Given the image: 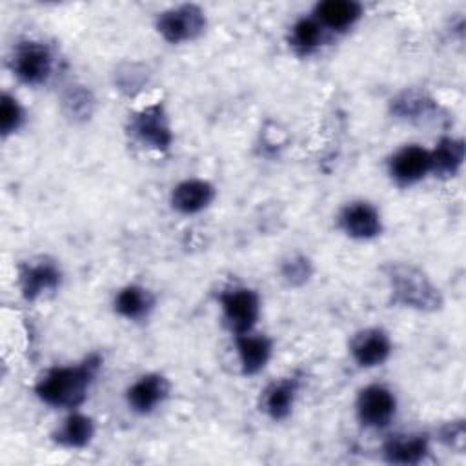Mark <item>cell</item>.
<instances>
[{
	"label": "cell",
	"instance_id": "21",
	"mask_svg": "<svg viewBox=\"0 0 466 466\" xmlns=\"http://www.w3.org/2000/svg\"><path fill=\"white\" fill-rule=\"evenodd\" d=\"M326 31L313 16L299 18L289 29V47L302 56L315 53L324 42Z\"/></svg>",
	"mask_w": 466,
	"mask_h": 466
},
{
	"label": "cell",
	"instance_id": "20",
	"mask_svg": "<svg viewBox=\"0 0 466 466\" xmlns=\"http://www.w3.org/2000/svg\"><path fill=\"white\" fill-rule=\"evenodd\" d=\"M431 157V173L441 178L455 177L466 158V146L462 138L457 137H442L433 149H430Z\"/></svg>",
	"mask_w": 466,
	"mask_h": 466
},
{
	"label": "cell",
	"instance_id": "5",
	"mask_svg": "<svg viewBox=\"0 0 466 466\" xmlns=\"http://www.w3.org/2000/svg\"><path fill=\"white\" fill-rule=\"evenodd\" d=\"M222 319L233 335L255 329L260 319V297L248 286H228L218 293Z\"/></svg>",
	"mask_w": 466,
	"mask_h": 466
},
{
	"label": "cell",
	"instance_id": "16",
	"mask_svg": "<svg viewBox=\"0 0 466 466\" xmlns=\"http://www.w3.org/2000/svg\"><path fill=\"white\" fill-rule=\"evenodd\" d=\"M235 348L240 371L246 377L258 375L273 355V340L266 333H258L255 329L235 335Z\"/></svg>",
	"mask_w": 466,
	"mask_h": 466
},
{
	"label": "cell",
	"instance_id": "14",
	"mask_svg": "<svg viewBox=\"0 0 466 466\" xmlns=\"http://www.w3.org/2000/svg\"><path fill=\"white\" fill-rule=\"evenodd\" d=\"M299 390H300V380L295 375L275 379L260 391V397H258L260 411L275 422L286 420L295 408Z\"/></svg>",
	"mask_w": 466,
	"mask_h": 466
},
{
	"label": "cell",
	"instance_id": "18",
	"mask_svg": "<svg viewBox=\"0 0 466 466\" xmlns=\"http://www.w3.org/2000/svg\"><path fill=\"white\" fill-rule=\"evenodd\" d=\"M362 11V4L355 0H324L315 5L313 18L324 31L342 33L359 22Z\"/></svg>",
	"mask_w": 466,
	"mask_h": 466
},
{
	"label": "cell",
	"instance_id": "2",
	"mask_svg": "<svg viewBox=\"0 0 466 466\" xmlns=\"http://www.w3.org/2000/svg\"><path fill=\"white\" fill-rule=\"evenodd\" d=\"M391 302L420 313L442 309L444 297L426 271L410 262H388L382 268Z\"/></svg>",
	"mask_w": 466,
	"mask_h": 466
},
{
	"label": "cell",
	"instance_id": "17",
	"mask_svg": "<svg viewBox=\"0 0 466 466\" xmlns=\"http://www.w3.org/2000/svg\"><path fill=\"white\" fill-rule=\"evenodd\" d=\"M96 433V424L93 417L78 410H71L62 422L51 433V439L56 446L66 450H84L87 448Z\"/></svg>",
	"mask_w": 466,
	"mask_h": 466
},
{
	"label": "cell",
	"instance_id": "24",
	"mask_svg": "<svg viewBox=\"0 0 466 466\" xmlns=\"http://www.w3.org/2000/svg\"><path fill=\"white\" fill-rule=\"evenodd\" d=\"M280 279L291 286V288H300L304 286L311 275H313V262L302 255V253H293L289 257H286L280 262Z\"/></svg>",
	"mask_w": 466,
	"mask_h": 466
},
{
	"label": "cell",
	"instance_id": "26",
	"mask_svg": "<svg viewBox=\"0 0 466 466\" xmlns=\"http://www.w3.org/2000/svg\"><path fill=\"white\" fill-rule=\"evenodd\" d=\"M115 84L120 91L133 95L147 84V71L140 64H122L115 73Z\"/></svg>",
	"mask_w": 466,
	"mask_h": 466
},
{
	"label": "cell",
	"instance_id": "15",
	"mask_svg": "<svg viewBox=\"0 0 466 466\" xmlns=\"http://www.w3.org/2000/svg\"><path fill=\"white\" fill-rule=\"evenodd\" d=\"M217 197L215 186L206 178H186L173 186L169 195L171 208L180 215H197L211 206Z\"/></svg>",
	"mask_w": 466,
	"mask_h": 466
},
{
	"label": "cell",
	"instance_id": "27",
	"mask_svg": "<svg viewBox=\"0 0 466 466\" xmlns=\"http://www.w3.org/2000/svg\"><path fill=\"white\" fill-rule=\"evenodd\" d=\"M437 439L450 450H455V451H462L464 450V441H466V426H464V420L459 419V420H450L446 424H442L439 430H437Z\"/></svg>",
	"mask_w": 466,
	"mask_h": 466
},
{
	"label": "cell",
	"instance_id": "3",
	"mask_svg": "<svg viewBox=\"0 0 466 466\" xmlns=\"http://www.w3.org/2000/svg\"><path fill=\"white\" fill-rule=\"evenodd\" d=\"M127 133L140 146L157 153H166L173 146V127L166 107L157 102L133 111L126 126Z\"/></svg>",
	"mask_w": 466,
	"mask_h": 466
},
{
	"label": "cell",
	"instance_id": "7",
	"mask_svg": "<svg viewBox=\"0 0 466 466\" xmlns=\"http://www.w3.org/2000/svg\"><path fill=\"white\" fill-rule=\"evenodd\" d=\"M208 25L206 13L197 4H180L157 15L155 27L169 44H186L197 40Z\"/></svg>",
	"mask_w": 466,
	"mask_h": 466
},
{
	"label": "cell",
	"instance_id": "1",
	"mask_svg": "<svg viewBox=\"0 0 466 466\" xmlns=\"http://www.w3.org/2000/svg\"><path fill=\"white\" fill-rule=\"evenodd\" d=\"M102 368L98 353L86 355L80 362L49 368L35 384V395L47 406L78 410Z\"/></svg>",
	"mask_w": 466,
	"mask_h": 466
},
{
	"label": "cell",
	"instance_id": "12",
	"mask_svg": "<svg viewBox=\"0 0 466 466\" xmlns=\"http://www.w3.org/2000/svg\"><path fill=\"white\" fill-rule=\"evenodd\" d=\"M430 435L422 431H399L382 442V459L390 464L415 466L430 455Z\"/></svg>",
	"mask_w": 466,
	"mask_h": 466
},
{
	"label": "cell",
	"instance_id": "13",
	"mask_svg": "<svg viewBox=\"0 0 466 466\" xmlns=\"http://www.w3.org/2000/svg\"><path fill=\"white\" fill-rule=\"evenodd\" d=\"M169 380L162 373H144L126 390V402L131 411L149 415L169 397Z\"/></svg>",
	"mask_w": 466,
	"mask_h": 466
},
{
	"label": "cell",
	"instance_id": "8",
	"mask_svg": "<svg viewBox=\"0 0 466 466\" xmlns=\"http://www.w3.org/2000/svg\"><path fill=\"white\" fill-rule=\"evenodd\" d=\"M395 393L379 382L368 384L359 390L355 399V415L360 426L368 430L388 428L397 415Z\"/></svg>",
	"mask_w": 466,
	"mask_h": 466
},
{
	"label": "cell",
	"instance_id": "9",
	"mask_svg": "<svg viewBox=\"0 0 466 466\" xmlns=\"http://www.w3.org/2000/svg\"><path fill=\"white\" fill-rule=\"evenodd\" d=\"M337 226L353 240H371L382 233V217L373 202L359 198L339 209Z\"/></svg>",
	"mask_w": 466,
	"mask_h": 466
},
{
	"label": "cell",
	"instance_id": "23",
	"mask_svg": "<svg viewBox=\"0 0 466 466\" xmlns=\"http://www.w3.org/2000/svg\"><path fill=\"white\" fill-rule=\"evenodd\" d=\"M62 109L75 122L87 120L95 111V96L86 86H69L62 93Z\"/></svg>",
	"mask_w": 466,
	"mask_h": 466
},
{
	"label": "cell",
	"instance_id": "4",
	"mask_svg": "<svg viewBox=\"0 0 466 466\" xmlns=\"http://www.w3.org/2000/svg\"><path fill=\"white\" fill-rule=\"evenodd\" d=\"M11 71L25 86L46 84L55 71V53L40 40H20L11 53Z\"/></svg>",
	"mask_w": 466,
	"mask_h": 466
},
{
	"label": "cell",
	"instance_id": "10",
	"mask_svg": "<svg viewBox=\"0 0 466 466\" xmlns=\"http://www.w3.org/2000/svg\"><path fill=\"white\" fill-rule=\"evenodd\" d=\"M431 173V157L430 149L419 144H404L388 158V175L400 186L408 187Z\"/></svg>",
	"mask_w": 466,
	"mask_h": 466
},
{
	"label": "cell",
	"instance_id": "22",
	"mask_svg": "<svg viewBox=\"0 0 466 466\" xmlns=\"http://www.w3.org/2000/svg\"><path fill=\"white\" fill-rule=\"evenodd\" d=\"M437 102L428 95L413 89H406L391 98V113L404 120H422L433 115Z\"/></svg>",
	"mask_w": 466,
	"mask_h": 466
},
{
	"label": "cell",
	"instance_id": "6",
	"mask_svg": "<svg viewBox=\"0 0 466 466\" xmlns=\"http://www.w3.org/2000/svg\"><path fill=\"white\" fill-rule=\"evenodd\" d=\"M62 269L60 264L47 257H33L24 260L16 268V282L24 300L35 302L49 293H55L62 284Z\"/></svg>",
	"mask_w": 466,
	"mask_h": 466
},
{
	"label": "cell",
	"instance_id": "11",
	"mask_svg": "<svg viewBox=\"0 0 466 466\" xmlns=\"http://www.w3.org/2000/svg\"><path fill=\"white\" fill-rule=\"evenodd\" d=\"M393 351V342L384 328L370 326L359 329L350 340V355L359 368L382 366Z\"/></svg>",
	"mask_w": 466,
	"mask_h": 466
},
{
	"label": "cell",
	"instance_id": "25",
	"mask_svg": "<svg viewBox=\"0 0 466 466\" xmlns=\"http://www.w3.org/2000/svg\"><path fill=\"white\" fill-rule=\"evenodd\" d=\"M25 122V109L24 106L18 102L16 96L9 95V93H2L0 98V133L2 137H9L15 135Z\"/></svg>",
	"mask_w": 466,
	"mask_h": 466
},
{
	"label": "cell",
	"instance_id": "19",
	"mask_svg": "<svg viewBox=\"0 0 466 466\" xmlns=\"http://www.w3.org/2000/svg\"><path fill=\"white\" fill-rule=\"evenodd\" d=\"M157 299L151 289L142 284H126L122 286L113 299V309L126 320H144L155 309Z\"/></svg>",
	"mask_w": 466,
	"mask_h": 466
}]
</instances>
